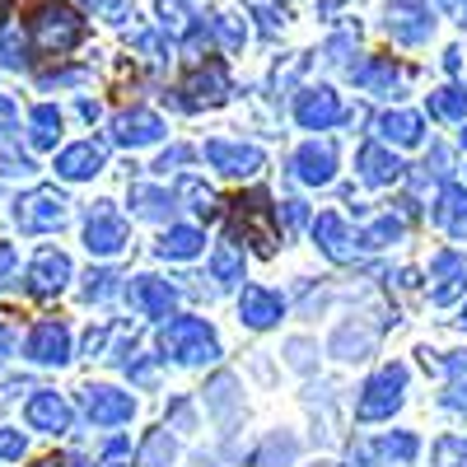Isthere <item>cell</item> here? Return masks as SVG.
Returning <instances> with one entry per match:
<instances>
[{
    "instance_id": "cell-1",
    "label": "cell",
    "mask_w": 467,
    "mask_h": 467,
    "mask_svg": "<svg viewBox=\"0 0 467 467\" xmlns=\"http://www.w3.org/2000/svg\"><path fill=\"white\" fill-rule=\"evenodd\" d=\"M33 37H37V47H43V52H70L85 37V19L75 15L70 5L47 0V5L33 10Z\"/></svg>"
},
{
    "instance_id": "cell-2",
    "label": "cell",
    "mask_w": 467,
    "mask_h": 467,
    "mask_svg": "<svg viewBox=\"0 0 467 467\" xmlns=\"http://www.w3.org/2000/svg\"><path fill=\"white\" fill-rule=\"evenodd\" d=\"M164 350L173 360H182V365H211L220 356V341H215V332L202 318H173L164 327Z\"/></svg>"
},
{
    "instance_id": "cell-3",
    "label": "cell",
    "mask_w": 467,
    "mask_h": 467,
    "mask_svg": "<svg viewBox=\"0 0 467 467\" xmlns=\"http://www.w3.org/2000/svg\"><path fill=\"white\" fill-rule=\"evenodd\" d=\"M402 388H407V369H402V365L379 369V374L365 383V393H360V420L393 416V411L402 407Z\"/></svg>"
},
{
    "instance_id": "cell-4",
    "label": "cell",
    "mask_w": 467,
    "mask_h": 467,
    "mask_svg": "<svg viewBox=\"0 0 467 467\" xmlns=\"http://www.w3.org/2000/svg\"><path fill=\"white\" fill-rule=\"evenodd\" d=\"M15 224L28 234H43V229H61L66 224V197L57 187H37L15 206Z\"/></svg>"
},
{
    "instance_id": "cell-5",
    "label": "cell",
    "mask_w": 467,
    "mask_h": 467,
    "mask_svg": "<svg viewBox=\"0 0 467 467\" xmlns=\"http://www.w3.org/2000/svg\"><path fill=\"white\" fill-rule=\"evenodd\" d=\"M85 248L99 253V257H112V253H122L127 248V220L117 215L108 202L89 211V224H85Z\"/></svg>"
},
{
    "instance_id": "cell-6",
    "label": "cell",
    "mask_w": 467,
    "mask_h": 467,
    "mask_svg": "<svg viewBox=\"0 0 467 467\" xmlns=\"http://www.w3.org/2000/svg\"><path fill=\"white\" fill-rule=\"evenodd\" d=\"M206 164L224 178H253L262 169V150L257 145H234V140H211L206 145Z\"/></svg>"
},
{
    "instance_id": "cell-7",
    "label": "cell",
    "mask_w": 467,
    "mask_h": 467,
    "mask_svg": "<svg viewBox=\"0 0 467 467\" xmlns=\"http://www.w3.org/2000/svg\"><path fill=\"white\" fill-rule=\"evenodd\" d=\"M160 136H164V122H160L150 108H131V112H122V117L112 122V140H117V145H131V150L160 140Z\"/></svg>"
},
{
    "instance_id": "cell-8",
    "label": "cell",
    "mask_w": 467,
    "mask_h": 467,
    "mask_svg": "<svg viewBox=\"0 0 467 467\" xmlns=\"http://www.w3.org/2000/svg\"><path fill=\"white\" fill-rule=\"evenodd\" d=\"M28 356L37 365H66L70 360V332L66 323H37L28 337Z\"/></svg>"
},
{
    "instance_id": "cell-9",
    "label": "cell",
    "mask_w": 467,
    "mask_h": 467,
    "mask_svg": "<svg viewBox=\"0 0 467 467\" xmlns=\"http://www.w3.org/2000/svg\"><path fill=\"white\" fill-rule=\"evenodd\" d=\"M85 411L99 425H122V420H131L136 402H131V393H117V388H89V393H85Z\"/></svg>"
},
{
    "instance_id": "cell-10",
    "label": "cell",
    "mask_w": 467,
    "mask_h": 467,
    "mask_svg": "<svg viewBox=\"0 0 467 467\" xmlns=\"http://www.w3.org/2000/svg\"><path fill=\"white\" fill-rule=\"evenodd\" d=\"M431 28H435V19L425 15L416 0H398L393 15H388V33H393L398 43H425V37H431Z\"/></svg>"
},
{
    "instance_id": "cell-11",
    "label": "cell",
    "mask_w": 467,
    "mask_h": 467,
    "mask_svg": "<svg viewBox=\"0 0 467 467\" xmlns=\"http://www.w3.org/2000/svg\"><path fill=\"white\" fill-rule=\"evenodd\" d=\"M295 117H299L308 131H323V127H332L337 117H341V103H337L332 89H304L299 103H295Z\"/></svg>"
},
{
    "instance_id": "cell-12",
    "label": "cell",
    "mask_w": 467,
    "mask_h": 467,
    "mask_svg": "<svg viewBox=\"0 0 467 467\" xmlns=\"http://www.w3.org/2000/svg\"><path fill=\"white\" fill-rule=\"evenodd\" d=\"M28 425L33 431H47V435H66L70 431V407H66V398H57V393H37V398H28Z\"/></svg>"
},
{
    "instance_id": "cell-13",
    "label": "cell",
    "mask_w": 467,
    "mask_h": 467,
    "mask_svg": "<svg viewBox=\"0 0 467 467\" xmlns=\"http://www.w3.org/2000/svg\"><path fill=\"white\" fill-rule=\"evenodd\" d=\"M70 281V257L66 253H37V262H33V271H28V290L33 295H57L61 285Z\"/></svg>"
},
{
    "instance_id": "cell-14",
    "label": "cell",
    "mask_w": 467,
    "mask_h": 467,
    "mask_svg": "<svg viewBox=\"0 0 467 467\" xmlns=\"http://www.w3.org/2000/svg\"><path fill=\"white\" fill-rule=\"evenodd\" d=\"M99 169H103V145H94V140H80V145H70V150L57 154V173L70 178V182L94 178Z\"/></svg>"
},
{
    "instance_id": "cell-15",
    "label": "cell",
    "mask_w": 467,
    "mask_h": 467,
    "mask_svg": "<svg viewBox=\"0 0 467 467\" xmlns=\"http://www.w3.org/2000/svg\"><path fill=\"white\" fill-rule=\"evenodd\" d=\"M332 173H337V154H332V145L308 140V145L295 154V178H299V182H332Z\"/></svg>"
},
{
    "instance_id": "cell-16",
    "label": "cell",
    "mask_w": 467,
    "mask_h": 467,
    "mask_svg": "<svg viewBox=\"0 0 467 467\" xmlns=\"http://www.w3.org/2000/svg\"><path fill=\"white\" fill-rule=\"evenodd\" d=\"M173 285L169 281H154V276H140L136 285H131V304L140 308V314H150V318H169L173 314Z\"/></svg>"
},
{
    "instance_id": "cell-17",
    "label": "cell",
    "mask_w": 467,
    "mask_h": 467,
    "mask_svg": "<svg viewBox=\"0 0 467 467\" xmlns=\"http://www.w3.org/2000/svg\"><path fill=\"white\" fill-rule=\"evenodd\" d=\"M402 160H398V154H388L383 145H365L360 150V178L369 182V187H388V182H398L402 178Z\"/></svg>"
},
{
    "instance_id": "cell-18",
    "label": "cell",
    "mask_w": 467,
    "mask_h": 467,
    "mask_svg": "<svg viewBox=\"0 0 467 467\" xmlns=\"http://www.w3.org/2000/svg\"><path fill=\"white\" fill-rule=\"evenodd\" d=\"M234 206H239V224L257 234V248H262V253L276 248V229H271V206H266V197H239Z\"/></svg>"
},
{
    "instance_id": "cell-19",
    "label": "cell",
    "mask_w": 467,
    "mask_h": 467,
    "mask_svg": "<svg viewBox=\"0 0 467 467\" xmlns=\"http://www.w3.org/2000/svg\"><path fill=\"white\" fill-rule=\"evenodd\" d=\"M239 314H244L248 327H271V323L281 318V299L271 295V290H262V285H248L244 299H239Z\"/></svg>"
},
{
    "instance_id": "cell-20",
    "label": "cell",
    "mask_w": 467,
    "mask_h": 467,
    "mask_svg": "<svg viewBox=\"0 0 467 467\" xmlns=\"http://www.w3.org/2000/svg\"><path fill=\"white\" fill-rule=\"evenodd\" d=\"M182 94H192V103H220V99H229V75H224V66H215V61L202 66Z\"/></svg>"
},
{
    "instance_id": "cell-21",
    "label": "cell",
    "mask_w": 467,
    "mask_h": 467,
    "mask_svg": "<svg viewBox=\"0 0 467 467\" xmlns=\"http://www.w3.org/2000/svg\"><path fill=\"white\" fill-rule=\"evenodd\" d=\"M435 220L453 234V239H467V187H444V197L435 206Z\"/></svg>"
},
{
    "instance_id": "cell-22",
    "label": "cell",
    "mask_w": 467,
    "mask_h": 467,
    "mask_svg": "<svg viewBox=\"0 0 467 467\" xmlns=\"http://www.w3.org/2000/svg\"><path fill=\"white\" fill-rule=\"evenodd\" d=\"M431 271L440 276V285H435V304H453L458 290H462V257H458V253H440V257L431 262Z\"/></svg>"
},
{
    "instance_id": "cell-23",
    "label": "cell",
    "mask_w": 467,
    "mask_h": 467,
    "mask_svg": "<svg viewBox=\"0 0 467 467\" xmlns=\"http://www.w3.org/2000/svg\"><path fill=\"white\" fill-rule=\"evenodd\" d=\"M314 239L323 244V253H327L332 262H346V257H350V234H346L341 215H318V224H314Z\"/></svg>"
},
{
    "instance_id": "cell-24",
    "label": "cell",
    "mask_w": 467,
    "mask_h": 467,
    "mask_svg": "<svg viewBox=\"0 0 467 467\" xmlns=\"http://www.w3.org/2000/svg\"><path fill=\"white\" fill-rule=\"evenodd\" d=\"M202 229H192V224H173L164 239H160V253L164 257H178V262H187V257H197L202 253Z\"/></svg>"
},
{
    "instance_id": "cell-25",
    "label": "cell",
    "mask_w": 467,
    "mask_h": 467,
    "mask_svg": "<svg viewBox=\"0 0 467 467\" xmlns=\"http://www.w3.org/2000/svg\"><path fill=\"white\" fill-rule=\"evenodd\" d=\"M28 136H33V145L37 150H52L57 145V136H61V112L52 108V103H37L33 112H28Z\"/></svg>"
},
{
    "instance_id": "cell-26",
    "label": "cell",
    "mask_w": 467,
    "mask_h": 467,
    "mask_svg": "<svg viewBox=\"0 0 467 467\" xmlns=\"http://www.w3.org/2000/svg\"><path fill=\"white\" fill-rule=\"evenodd\" d=\"M383 140H398V145H420V117L416 112H388L379 122Z\"/></svg>"
},
{
    "instance_id": "cell-27",
    "label": "cell",
    "mask_w": 467,
    "mask_h": 467,
    "mask_svg": "<svg viewBox=\"0 0 467 467\" xmlns=\"http://www.w3.org/2000/svg\"><path fill=\"white\" fill-rule=\"evenodd\" d=\"M131 206L145 215V220H169L173 215V197L160 187H131Z\"/></svg>"
},
{
    "instance_id": "cell-28",
    "label": "cell",
    "mask_w": 467,
    "mask_h": 467,
    "mask_svg": "<svg viewBox=\"0 0 467 467\" xmlns=\"http://www.w3.org/2000/svg\"><path fill=\"white\" fill-rule=\"evenodd\" d=\"M350 80L365 89H393L398 70H393V61H365V66H350Z\"/></svg>"
},
{
    "instance_id": "cell-29",
    "label": "cell",
    "mask_w": 467,
    "mask_h": 467,
    "mask_svg": "<svg viewBox=\"0 0 467 467\" xmlns=\"http://www.w3.org/2000/svg\"><path fill=\"white\" fill-rule=\"evenodd\" d=\"M0 61H5L10 70H24L28 66V37H24V28H0Z\"/></svg>"
},
{
    "instance_id": "cell-30",
    "label": "cell",
    "mask_w": 467,
    "mask_h": 467,
    "mask_svg": "<svg viewBox=\"0 0 467 467\" xmlns=\"http://www.w3.org/2000/svg\"><path fill=\"white\" fill-rule=\"evenodd\" d=\"M295 453H299V440H295V435H271V440L257 449V467H285Z\"/></svg>"
},
{
    "instance_id": "cell-31",
    "label": "cell",
    "mask_w": 467,
    "mask_h": 467,
    "mask_svg": "<svg viewBox=\"0 0 467 467\" xmlns=\"http://www.w3.org/2000/svg\"><path fill=\"white\" fill-rule=\"evenodd\" d=\"M431 108L444 122H462L467 117V89H440V94H431Z\"/></svg>"
},
{
    "instance_id": "cell-32",
    "label": "cell",
    "mask_w": 467,
    "mask_h": 467,
    "mask_svg": "<svg viewBox=\"0 0 467 467\" xmlns=\"http://www.w3.org/2000/svg\"><path fill=\"white\" fill-rule=\"evenodd\" d=\"M211 271H215V281H239L244 276V253L234 244H220L215 257H211Z\"/></svg>"
},
{
    "instance_id": "cell-33",
    "label": "cell",
    "mask_w": 467,
    "mask_h": 467,
    "mask_svg": "<svg viewBox=\"0 0 467 467\" xmlns=\"http://www.w3.org/2000/svg\"><path fill=\"white\" fill-rule=\"evenodd\" d=\"M140 462H145V467H169V462H173V440H169V431H154V435L145 440Z\"/></svg>"
},
{
    "instance_id": "cell-34",
    "label": "cell",
    "mask_w": 467,
    "mask_h": 467,
    "mask_svg": "<svg viewBox=\"0 0 467 467\" xmlns=\"http://www.w3.org/2000/svg\"><path fill=\"white\" fill-rule=\"evenodd\" d=\"M211 33L220 37L229 52H239V47H244V37H248V28L234 19V15H211Z\"/></svg>"
},
{
    "instance_id": "cell-35",
    "label": "cell",
    "mask_w": 467,
    "mask_h": 467,
    "mask_svg": "<svg viewBox=\"0 0 467 467\" xmlns=\"http://www.w3.org/2000/svg\"><path fill=\"white\" fill-rule=\"evenodd\" d=\"M332 350L341 360H360L365 350H369V332H356V327H341L337 332V341H332Z\"/></svg>"
},
{
    "instance_id": "cell-36",
    "label": "cell",
    "mask_w": 467,
    "mask_h": 467,
    "mask_svg": "<svg viewBox=\"0 0 467 467\" xmlns=\"http://www.w3.org/2000/svg\"><path fill=\"white\" fill-rule=\"evenodd\" d=\"M398 234H402V220L388 215V220H379L374 229H365L356 244H360V248H383V244H398Z\"/></svg>"
},
{
    "instance_id": "cell-37",
    "label": "cell",
    "mask_w": 467,
    "mask_h": 467,
    "mask_svg": "<svg viewBox=\"0 0 467 467\" xmlns=\"http://www.w3.org/2000/svg\"><path fill=\"white\" fill-rule=\"evenodd\" d=\"M211 411H215V416H229V411H234V379H229V374H220V379L211 383Z\"/></svg>"
},
{
    "instance_id": "cell-38",
    "label": "cell",
    "mask_w": 467,
    "mask_h": 467,
    "mask_svg": "<svg viewBox=\"0 0 467 467\" xmlns=\"http://www.w3.org/2000/svg\"><path fill=\"white\" fill-rule=\"evenodd\" d=\"M379 453H383V458H398V462H411V458H416V435H388V440L379 444Z\"/></svg>"
},
{
    "instance_id": "cell-39",
    "label": "cell",
    "mask_w": 467,
    "mask_h": 467,
    "mask_svg": "<svg viewBox=\"0 0 467 467\" xmlns=\"http://www.w3.org/2000/svg\"><path fill=\"white\" fill-rule=\"evenodd\" d=\"M112 281H117L112 271H89V281H85V299H89V304H94V299H108V295H112Z\"/></svg>"
},
{
    "instance_id": "cell-40",
    "label": "cell",
    "mask_w": 467,
    "mask_h": 467,
    "mask_svg": "<svg viewBox=\"0 0 467 467\" xmlns=\"http://www.w3.org/2000/svg\"><path fill=\"white\" fill-rule=\"evenodd\" d=\"M122 369H127L131 379H140V383H150V379H154V365H150V360H140V356H131V350H122Z\"/></svg>"
},
{
    "instance_id": "cell-41",
    "label": "cell",
    "mask_w": 467,
    "mask_h": 467,
    "mask_svg": "<svg viewBox=\"0 0 467 467\" xmlns=\"http://www.w3.org/2000/svg\"><path fill=\"white\" fill-rule=\"evenodd\" d=\"M136 47L145 52V61H164V57H169L164 37H154V33H140V37H136Z\"/></svg>"
},
{
    "instance_id": "cell-42",
    "label": "cell",
    "mask_w": 467,
    "mask_h": 467,
    "mask_svg": "<svg viewBox=\"0 0 467 467\" xmlns=\"http://www.w3.org/2000/svg\"><path fill=\"white\" fill-rule=\"evenodd\" d=\"M0 458H24V435L19 431H0Z\"/></svg>"
},
{
    "instance_id": "cell-43",
    "label": "cell",
    "mask_w": 467,
    "mask_h": 467,
    "mask_svg": "<svg viewBox=\"0 0 467 467\" xmlns=\"http://www.w3.org/2000/svg\"><path fill=\"white\" fill-rule=\"evenodd\" d=\"M15 266H19V253H15L10 244H0V285L15 276Z\"/></svg>"
},
{
    "instance_id": "cell-44",
    "label": "cell",
    "mask_w": 467,
    "mask_h": 467,
    "mask_svg": "<svg viewBox=\"0 0 467 467\" xmlns=\"http://www.w3.org/2000/svg\"><path fill=\"white\" fill-rule=\"evenodd\" d=\"M444 402H449V407H458V411L467 407V379H462V374H458V379L449 383V393H444Z\"/></svg>"
},
{
    "instance_id": "cell-45",
    "label": "cell",
    "mask_w": 467,
    "mask_h": 467,
    "mask_svg": "<svg viewBox=\"0 0 467 467\" xmlns=\"http://www.w3.org/2000/svg\"><path fill=\"white\" fill-rule=\"evenodd\" d=\"M131 453V444L127 440H108V449H103V462H122Z\"/></svg>"
},
{
    "instance_id": "cell-46",
    "label": "cell",
    "mask_w": 467,
    "mask_h": 467,
    "mask_svg": "<svg viewBox=\"0 0 467 467\" xmlns=\"http://www.w3.org/2000/svg\"><path fill=\"white\" fill-rule=\"evenodd\" d=\"M80 80H85L80 70H61V75H47L43 85H47V89H57V85H80Z\"/></svg>"
},
{
    "instance_id": "cell-47",
    "label": "cell",
    "mask_w": 467,
    "mask_h": 467,
    "mask_svg": "<svg viewBox=\"0 0 467 467\" xmlns=\"http://www.w3.org/2000/svg\"><path fill=\"white\" fill-rule=\"evenodd\" d=\"M304 220H308V211H304V202H285V224H290V229H299Z\"/></svg>"
},
{
    "instance_id": "cell-48",
    "label": "cell",
    "mask_w": 467,
    "mask_h": 467,
    "mask_svg": "<svg viewBox=\"0 0 467 467\" xmlns=\"http://www.w3.org/2000/svg\"><path fill=\"white\" fill-rule=\"evenodd\" d=\"M103 346H108V327H99V332H89V337H85V350H89V356H99Z\"/></svg>"
},
{
    "instance_id": "cell-49",
    "label": "cell",
    "mask_w": 467,
    "mask_h": 467,
    "mask_svg": "<svg viewBox=\"0 0 467 467\" xmlns=\"http://www.w3.org/2000/svg\"><path fill=\"white\" fill-rule=\"evenodd\" d=\"M425 169H431V173H449V150H435V154H431V164H425Z\"/></svg>"
},
{
    "instance_id": "cell-50",
    "label": "cell",
    "mask_w": 467,
    "mask_h": 467,
    "mask_svg": "<svg viewBox=\"0 0 467 467\" xmlns=\"http://www.w3.org/2000/svg\"><path fill=\"white\" fill-rule=\"evenodd\" d=\"M10 350H15V332L0 323V356H10Z\"/></svg>"
},
{
    "instance_id": "cell-51",
    "label": "cell",
    "mask_w": 467,
    "mask_h": 467,
    "mask_svg": "<svg viewBox=\"0 0 467 467\" xmlns=\"http://www.w3.org/2000/svg\"><path fill=\"white\" fill-rule=\"evenodd\" d=\"M80 5H89V10H99V15H112L117 0H80Z\"/></svg>"
},
{
    "instance_id": "cell-52",
    "label": "cell",
    "mask_w": 467,
    "mask_h": 467,
    "mask_svg": "<svg viewBox=\"0 0 467 467\" xmlns=\"http://www.w3.org/2000/svg\"><path fill=\"white\" fill-rule=\"evenodd\" d=\"M290 350H295V356H290V360H295V365H299V369H304V365H308V346H304V341H295V346H290Z\"/></svg>"
},
{
    "instance_id": "cell-53",
    "label": "cell",
    "mask_w": 467,
    "mask_h": 467,
    "mask_svg": "<svg viewBox=\"0 0 467 467\" xmlns=\"http://www.w3.org/2000/svg\"><path fill=\"white\" fill-rule=\"evenodd\" d=\"M61 467H94V462H85V458H70V462H61Z\"/></svg>"
},
{
    "instance_id": "cell-54",
    "label": "cell",
    "mask_w": 467,
    "mask_h": 467,
    "mask_svg": "<svg viewBox=\"0 0 467 467\" xmlns=\"http://www.w3.org/2000/svg\"><path fill=\"white\" fill-rule=\"evenodd\" d=\"M462 24H467V0H462Z\"/></svg>"
},
{
    "instance_id": "cell-55",
    "label": "cell",
    "mask_w": 467,
    "mask_h": 467,
    "mask_svg": "<svg viewBox=\"0 0 467 467\" xmlns=\"http://www.w3.org/2000/svg\"><path fill=\"white\" fill-rule=\"evenodd\" d=\"M37 467H57V462H37Z\"/></svg>"
},
{
    "instance_id": "cell-56",
    "label": "cell",
    "mask_w": 467,
    "mask_h": 467,
    "mask_svg": "<svg viewBox=\"0 0 467 467\" xmlns=\"http://www.w3.org/2000/svg\"><path fill=\"white\" fill-rule=\"evenodd\" d=\"M440 5H453V0H440Z\"/></svg>"
},
{
    "instance_id": "cell-57",
    "label": "cell",
    "mask_w": 467,
    "mask_h": 467,
    "mask_svg": "<svg viewBox=\"0 0 467 467\" xmlns=\"http://www.w3.org/2000/svg\"><path fill=\"white\" fill-rule=\"evenodd\" d=\"M318 467H332V462H318Z\"/></svg>"
},
{
    "instance_id": "cell-58",
    "label": "cell",
    "mask_w": 467,
    "mask_h": 467,
    "mask_svg": "<svg viewBox=\"0 0 467 467\" xmlns=\"http://www.w3.org/2000/svg\"><path fill=\"white\" fill-rule=\"evenodd\" d=\"M462 318H467V308H462Z\"/></svg>"
},
{
    "instance_id": "cell-59",
    "label": "cell",
    "mask_w": 467,
    "mask_h": 467,
    "mask_svg": "<svg viewBox=\"0 0 467 467\" xmlns=\"http://www.w3.org/2000/svg\"><path fill=\"white\" fill-rule=\"evenodd\" d=\"M462 140H467V131H462Z\"/></svg>"
},
{
    "instance_id": "cell-60",
    "label": "cell",
    "mask_w": 467,
    "mask_h": 467,
    "mask_svg": "<svg viewBox=\"0 0 467 467\" xmlns=\"http://www.w3.org/2000/svg\"><path fill=\"white\" fill-rule=\"evenodd\" d=\"M0 5H5V0H0Z\"/></svg>"
},
{
    "instance_id": "cell-61",
    "label": "cell",
    "mask_w": 467,
    "mask_h": 467,
    "mask_svg": "<svg viewBox=\"0 0 467 467\" xmlns=\"http://www.w3.org/2000/svg\"><path fill=\"white\" fill-rule=\"evenodd\" d=\"M462 462H467V458H462Z\"/></svg>"
}]
</instances>
